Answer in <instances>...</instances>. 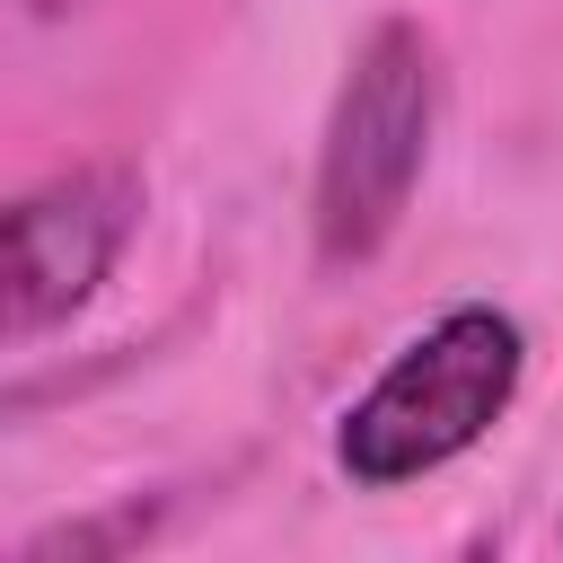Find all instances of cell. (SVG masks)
<instances>
[{
	"label": "cell",
	"mask_w": 563,
	"mask_h": 563,
	"mask_svg": "<svg viewBox=\"0 0 563 563\" xmlns=\"http://www.w3.org/2000/svg\"><path fill=\"white\" fill-rule=\"evenodd\" d=\"M519 378H528V325L493 299H457L343 405L334 466L361 493L422 484V475L457 466L519 405Z\"/></svg>",
	"instance_id": "obj_1"
},
{
	"label": "cell",
	"mask_w": 563,
	"mask_h": 563,
	"mask_svg": "<svg viewBox=\"0 0 563 563\" xmlns=\"http://www.w3.org/2000/svg\"><path fill=\"white\" fill-rule=\"evenodd\" d=\"M431 132H440V53L413 18H378L343 62V88L317 141L308 220L325 264H369L405 229L431 167Z\"/></svg>",
	"instance_id": "obj_2"
},
{
	"label": "cell",
	"mask_w": 563,
	"mask_h": 563,
	"mask_svg": "<svg viewBox=\"0 0 563 563\" xmlns=\"http://www.w3.org/2000/svg\"><path fill=\"white\" fill-rule=\"evenodd\" d=\"M141 176L97 158L70 176H44L0 202V352L70 325L123 264L141 229Z\"/></svg>",
	"instance_id": "obj_3"
}]
</instances>
